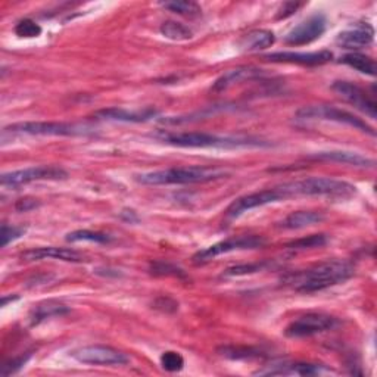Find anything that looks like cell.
<instances>
[{"label": "cell", "instance_id": "cell-1", "mask_svg": "<svg viewBox=\"0 0 377 377\" xmlns=\"http://www.w3.org/2000/svg\"><path fill=\"white\" fill-rule=\"evenodd\" d=\"M354 276V267L345 261H326L307 270L288 274L285 283L300 293H313L344 283Z\"/></svg>", "mask_w": 377, "mask_h": 377}, {"label": "cell", "instance_id": "cell-2", "mask_svg": "<svg viewBox=\"0 0 377 377\" xmlns=\"http://www.w3.org/2000/svg\"><path fill=\"white\" fill-rule=\"evenodd\" d=\"M227 176L221 168L211 167H179L149 171L136 176V180L146 186H168V184H198L208 183Z\"/></svg>", "mask_w": 377, "mask_h": 377}, {"label": "cell", "instance_id": "cell-3", "mask_svg": "<svg viewBox=\"0 0 377 377\" xmlns=\"http://www.w3.org/2000/svg\"><path fill=\"white\" fill-rule=\"evenodd\" d=\"M161 142L179 146V147H220V149H235V147H261L269 146L258 139L247 137H224L211 133H198V131H183V133H165L161 131L155 136Z\"/></svg>", "mask_w": 377, "mask_h": 377}, {"label": "cell", "instance_id": "cell-4", "mask_svg": "<svg viewBox=\"0 0 377 377\" xmlns=\"http://www.w3.org/2000/svg\"><path fill=\"white\" fill-rule=\"evenodd\" d=\"M285 199L296 196H329V198H351L355 195L356 187L334 179L311 177L300 181H292L278 186Z\"/></svg>", "mask_w": 377, "mask_h": 377}, {"label": "cell", "instance_id": "cell-5", "mask_svg": "<svg viewBox=\"0 0 377 377\" xmlns=\"http://www.w3.org/2000/svg\"><path fill=\"white\" fill-rule=\"evenodd\" d=\"M296 118L304 120V121H311V120L332 121V123L345 124V125L358 128V130H361V131H364V133H368L371 136L376 135V131L373 130V127H370L361 118H358L356 116L351 114V112H348V111L339 109L334 106H329V105H314V106L300 108L296 112Z\"/></svg>", "mask_w": 377, "mask_h": 377}, {"label": "cell", "instance_id": "cell-6", "mask_svg": "<svg viewBox=\"0 0 377 377\" xmlns=\"http://www.w3.org/2000/svg\"><path fill=\"white\" fill-rule=\"evenodd\" d=\"M28 135V136H84L90 128L71 123H16L4 128V135Z\"/></svg>", "mask_w": 377, "mask_h": 377}, {"label": "cell", "instance_id": "cell-7", "mask_svg": "<svg viewBox=\"0 0 377 377\" xmlns=\"http://www.w3.org/2000/svg\"><path fill=\"white\" fill-rule=\"evenodd\" d=\"M68 177V173L61 167L53 165H40V167H30L18 171L5 173L0 179L4 187H20L28 183L40 181V180H64Z\"/></svg>", "mask_w": 377, "mask_h": 377}, {"label": "cell", "instance_id": "cell-8", "mask_svg": "<svg viewBox=\"0 0 377 377\" xmlns=\"http://www.w3.org/2000/svg\"><path fill=\"white\" fill-rule=\"evenodd\" d=\"M74 360L91 366H124L130 363L127 354L105 345H89L71 352Z\"/></svg>", "mask_w": 377, "mask_h": 377}, {"label": "cell", "instance_id": "cell-9", "mask_svg": "<svg viewBox=\"0 0 377 377\" xmlns=\"http://www.w3.org/2000/svg\"><path fill=\"white\" fill-rule=\"evenodd\" d=\"M262 244H266L261 236H240V237H233L218 242L213 247L205 248L193 255V262L195 264H205L208 262L223 254H229L235 251H243V249H257L261 248Z\"/></svg>", "mask_w": 377, "mask_h": 377}, {"label": "cell", "instance_id": "cell-10", "mask_svg": "<svg viewBox=\"0 0 377 377\" xmlns=\"http://www.w3.org/2000/svg\"><path fill=\"white\" fill-rule=\"evenodd\" d=\"M337 326V320L327 314H317L311 313L307 315L299 317L295 322H292L286 330L285 334L288 337H310L318 333H323L327 330H332Z\"/></svg>", "mask_w": 377, "mask_h": 377}, {"label": "cell", "instance_id": "cell-11", "mask_svg": "<svg viewBox=\"0 0 377 377\" xmlns=\"http://www.w3.org/2000/svg\"><path fill=\"white\" fill-rule=\"evenodd\" d=\"M327 28V20L323 13H315L308 20L293 27L285 37V42L291 46H304L320 39Z\"/></svg>", "mask_w": 377, "mask_h": 377}, {"label": "cell", "instance_id": "cell-12", "mask_svg": "<svg viewBox=\"0 0 377 377\" xmlns=\"http://www.w3.org/2000/svg\"><path fill=\"white\" fill-rule=\"evenodd\" d=\"M280 201H285V198H283L278 187L266 188V191H259L255 193H249V195H244L242 198H237L236 201H233L230 203V206L227 208V211H225V214H227V217H230V218H237L247 211H251L254 208H259V206L269 205V203L280 202Z\"/></svg>", "mask_w": 377, "mask_h": 377}, {"label": "cell", "instance_id": "cell-13", "mask_svg": "<svg viewBox=\"0 0 377 377\" xmlns=\"http://www.w3.org/2000/svg\"><path fill=\"white\" fill-rule=\"evenodd\" d=\"M332 90L337 94L339 98H342L349 105L355 106L356 109H360L370 118L376 120L377 117L376 102L368 98L366 90H363L360 86H356L349 81H334L332 84Z\"/></svg>", "mask_w": 377, "mask_h": 377}, {"label": "cell", "instance_id": "cell-14", "mask_svg": "<svg viewBox=\"0 0 377 377\" xmlns=\"http://www.w3.org/2000/svg\"><path fill=\"white\" fill-rule=\"evenodd\" d=\"M267 61L271 62H281V64H298V65H308L317 67L323 65L332 61L333 53L329 50L320 52H276L264 56Z\"/></svg>", "mask_w": 377, "mask_h": 377}, {"label": "cell", "instance_id": "cell-15", "mask_svg": "<svg viewBox=\"0 0 377 377\" xmlns=\"http://www.w3.org/2000/svg\"><path fill=\"white\" fill-rule=\"evenodd\" d=\"M374 40V30L368 23H358L337 35L336 43L344 49L367 47Z\"/></svg>", "mask_w": 377, "mask_h": 377}, {"label": "cell", "instance_id": "cell-16", "mask_svg": "<svg viewBox=\"0 0 377 377\" xmlns=\"http://www.w3.org/2000/svg\"><path fill=\"white\" fill-rule=\"evenodd\" d=\"M158 116V111L152 108H145L139 111H130L124 108H108L96 112V117L109 121L121 123H146Z\"/></svg>", "mask_w": 377, "mask_h": 377}, {"label": "cell", "instance_id": "cell-17", "mask_svg": "<svg viewBox=\"0 0 377 377\" xmlns=\"http://www.w3.org/2000/svg\"><path fill=\"white\" fill-rule=\"evenodd\" d=\"M60 259V261H67V262H81L84 261L83 255L74 249L68 248H56V247H46V248H34L30 251H26L21 255V259L27 262L33 261H42V259Z\"/></svg>", "mask_w": 377, "mask_h": 377}, {"label": "cell", "instance_id": "cell-18", "mask_svg": "<svg viewBox=\"0 0 377 377\" xmlns=\"http://www.w3.org/2000/svg\"><path fill=\"white\" fill-rule=\"evenodd\" d=\"M313 159L320 161H332V162H342L349 164L354 167H374V161L356 152H348V150H330V152H320L313 157Z\"/></svg>", "mask_w": 377, "mask_h": 377}, {"label": "cell", "instance_id": "cell-19", "mask_svg": "<svg viewBox=\"0 0 377 377\" xmlns=\"http://www.w3.org/2000/svg\"><path fill=\"white\" fill-rule=\"evenodd\" d=\"M274 42H276V37L271 31L255 30L242 37L239 42V47L244 52H257V50H264V49L271 47Z\"/></svg>", "mask_w": 377, "mask_h": 377}, {"label": "cell", "instance_id": "cell-20", "mask_svg": "<svg viewBox=\"0 0 377 377\" xmlns=\"http://www.w3.org/2000/svg\"><path fill=\"white\" fill-rule=\"evenodd\" d=\"M327 371L323 366L310 364V363H295L286 366H274V368L261 370L257 374H267V376H281V374H296V376H315Z\"/></svg>", "mask_w": 377, "mask_h": 377}, {"label": "cell", "instance_id": "cell-21", "mask_svg": "<svg viewBox=\"0 0 377 377\" xmlns=\"http://www.w3.org/2000/svg\"><path fill=\"white\" fill-rule=\"evenodd\" d=\"M261 71L254 69V68H236V69H230L227 72H224L221 77L214 83L213 86V91L220 93L230 89L232 86H235L236 83H240L242 80H247V79H252L255 75H259Z\"/></svg>", "mask_w": 377, "mask_h": 377}, {"label": "cell", "instance_id": "cell-22", "mask_svg": "<svg viewBox=\"0 0 377 377\" xmlns=\"http://www.w3.org/2000/svg\"><path fill=\"white\" fill-rule=\"evenodd\" d=\"M325 220V215L322 213L317 211H296L292 213L286 217V220L283 221V227L291 229V230H299L310 227V225L318 224Z\"/></svg>", "mask_w": 377, "mask_h": 377}, {"label": "cell", "instance_id": "cell-23", "mask_svg": "<svg viewBox=\"0 0 377 377\" xmlns=\"http://www.w3.org/2000/svg\"><path fill=\"white\" fill-rule=\"evenodd\" d=\"M69 313V308L58 300H45V303L37 305L31 314H30V320L33 325H39L42 322H45L46 318L50 317H56V315H64Z\"/></svg>", "mask_w": 377, "mask_h": 377}, {"label": "cell", "instance_id": "cell-24", "mask_svg": "<svg viewBox=\"0 0 377 377\" xmlns=\"http://www.w3.org/2000/svg\"><path fill=\"white\" fill-rule=\"evenodd\" d=\"M342 62L345 65L356 69L358 72L371 75V77H374L376 71H377L374 60H371L370 56H366L363 53H358V52H352V53L345 55L344 58H342Z\"/></svg>", "mask_w": 377, "mask_h": 377}, {"label": "cell", "instance_id": "cell-25", "mask_svg": "<svg viewBox=\"0 0 377 377\" xmlns=\"http://www.w3.org/2000/svg\"><path fill=\"white\" fill-rule=\"evenodd\" d=\"M161 33L164 37L174 42H186L191 40L193 37V33L188 30L186 26L176 23V21H167L161 26Z\"/></svg>", "mask_w": 377, "mask_h": 377}, {"label": "cell", "instance_id": "cell-26", "mask_svg": "<svg viewBox=\"0 0 377 377\" xmlns=\"http://www.w3.org/2000/svg\"><path fill=\"white\" fill-rule=\"evenodd\" d=\"M218 354L229 360H254L261 356V351L251 347H221Z\"/></svg>", "mask_w": 377, "mask_h": 377}, {"label": "cell", "instance_id": "cell-27", "mask_svg": "<svg viewBox=\"0 0 377 377\" xmlns=\"http://www.w3.org/2000/svg\"><path fill=\"white\" fill-rule=\"evenodd\" d=\"M329 239L326 235H311L303 239L293 240L288 244V249L293 251H305V249H313V248H322L325 244H327Z\"/></svg>", "mask_w": 377, "mask_h": 377}, {"label": "cell", "instance_id": "cell-28", "mask_svg": "<svg viewBox=\"0 0 377 377\" xmlns=\"http://www.w3.org/2000/svg\"><path fill=\"white\" fill-rule=\"evenodd\" d=\"M67 242H91V243H109L112 237L106 233L101 232H91V230H75L67 235Z\"/></svg>", "mask_w": 377, "mask_h": 377}, {"label": "cell", "instance_id": "cell-29", "mask_svg": "<svg viewBox=\"0 0 377 377\" xmlns=\"http://www.w3.org/2000/svg\"><path fill=\"white\" fill-rule=\"evenodd\" d=\"M162 6L174 13L183 15V16H191V18L198 16L202 12L201 6L195 2H167V4H162Z\"/></svg>", "mask_w": 377, "mask_h": 377}, {"label": "cell", "instance_id": "cell-30", "mask_svg": "<svg viewBox=\"0 0 377 377\" xmlns=\"http://www.w3.org/2000/svg\"><path fill=\"white\" fill-rule=\"evenodd\" d=\"M161 366L165 371L176 373V371L183 370L184 358L181 356V354L176 351H167L161 355Z\"/></svg>", "mask_w": 377, "mask_h": 377}, {"label": "cell", "instance_id": "cell-31", "mask_svg": "<svg viewBox=\"0 0 377 377\" xmlns=\"http://www.w3.org/2000/svg\"><path fill=\"white\" fill-rule=\"evenodd\" d=\"M150 273L154 276H173V277H184V271L174 266L171 262L155 261L150 264Z\"/></svg>", "mask_w": 377, "mask_h": 377}, {"label": "cell", "instance_id": "cell-32", "mask_svg": "<svg viewBox=\"0 0 377 377\" xmlns=\"http://www.w3.org/2000/svg\"><path fill=\"white\" fill-rule=\"evenodd\" d=\"M15 34L24 39H34L42 34V27L33 20H21L15 26Z\"/></svg>", "mask_w": 377, "mask_h": 377}, {"label": "cell", "instance_id": "cell-33", "mask_svg": "<svg viewBox=\"0 0 377 377\" xmlns=\"http://www.w3.org/2000/svg\"><path fill=\"white\" fill-rule=\"evenodd\" d=\"M26 233V229L23 227H15V225H8V224H4L2 225V235H0V239H2V248L8 247V244L16 239H20L21 236H24Z\"/></svg>", "mask_w": 377, "mask_h": 377}, {"label": "cell", "instance_id": "cell-34", "mask_svg": "<svg viewBox=\"0 0 377 377\" xmlns=\"http://www.w3.org/2000/svg\"><path fill=\"white\" fill-rule=\"evenodd\" d=\"M266 267V264H248V266H236L229 270H225L224 276H244V274H252Z\"/></svg>", "mask_w": 377, "mask_h": 377}, {"label": "cell", "instance_id": "cell-35", "mask_svg": "<svg viewBox=\"0 0 377 377\" xmlns=\"http://www.w3.org/2000/svg\"><path fill=\"white\" fill-rule=\"evenodd\" d=\"M30 358V355H26V356H18V358H13V360L5 363V366L2 367V371H0V374L2 376H11L13 373H16L20 368L24 367V364L27 363V360Z\"/></svg>", "mask_w": 377, "mask_h": 377}, {"label": "cell", "instance_id": "cell-36", "mask_svg": "<svg viewBox=\"0 0 377 377\" xmlns=\"http://www.w3.org/2000/svg\"><path fill=\"white\" fill-rule=\"evenodd\" d=\"M304 6V4H298V2H286L283 4L277 12V20H286L291 15H293L298 9Z\"/></svg>", "mask_w": 377, "mask_h": 377}, {"label": "cell", "instance_id": "cell-37", "mask_svg": "<svg viewBox=\"0 0 377 377\" xmlns=\"http://www.w3.org/2000/svg\"><path fill=\"white\" fill-rule=\"evenodd\" d=\"M39 205H40V202L37 201V199L26 198V199H20V201H18L16 205H15V208H16V211H20V213H27V211L35 210Z\"/></svg>", "mask_w": 377, "mask_h": 377}, {"label": "cell", "instance_id": "cell-38", "mask_svg": "<svg viewBox=\"0 0 377 377\" xmlns=\"http://www.w3.org/2000/svg\"><path fill=\"white\" fill-rule=\"evenodd\" d=\"M121 218H124L125 221H130V223H137L139 221V217L136 215V213L135 211H128V210L121 213Z\"/></svg>", "mask_w": 377, "mask_h": 377}]
</instances>
